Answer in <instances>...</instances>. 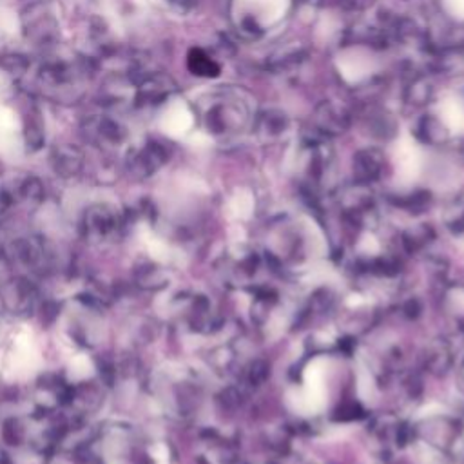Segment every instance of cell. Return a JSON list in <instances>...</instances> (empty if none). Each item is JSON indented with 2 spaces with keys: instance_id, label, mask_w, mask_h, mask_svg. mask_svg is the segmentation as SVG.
Returning a JSON list of instances; mask_svg holds the SVG:
<instances>
[{
  "instance_id": "9c48e42d",
  "label": "cell",
  "mask_w": 464,
  "mask_h": 464,
  "mask_svg": "<svg viewBox=\"0 0 464 464\" xmlns=\"http://www.w3.org/2000/svg\"><path fill=\"white\" fill-rule=\"evenodd\" d=\"M367 129L372 137L379 140H390L397 133V120L392 112L381 107H374L365 116Z\"/></svg>"
},
{
  "instance_id": "8fae6325",
  "label": "cell",
  "mask_w": 464,
  "mask_h": 464,
  "mask_svg": "<svg viewBox=\"0 0 464 464\" xmlns=\"http://www.w3.org/2000/svg\"><path fill=\"white\" fill-rule=\"evenodd\" d=\"M187 68L193 75L202 79H216L221 73L220 64L202 47H193L187 54Z\"/></svg>"
},
{
  "instance_id": "4fadbf2b",
  "label": "cell",
  "mask_w": 464,
  "mask_h": 464,
  "mask_svg": "<svg viewBox=\"0 0 464 464\" xmlns=\"http://www.w3.org/2000/svg\"><path fill=\"white\" fill-rule=\"evenodd\" d=\"M307 58V49L302 46H293L274 53L269 61V68L274 71H286L300 66Z\"/></svg>"
},
{
  "instance_id": "2e32d148",
  "label": "cell",
  "mask_w": 464,
  "mask_h": 464,
  "mask_svg": "<svg viewBox=\"0 0 464 464\" xmlns=\"http://www.w3.org/2000/svg\"><path fill=\"white\" fill-rule=\"evenodd\" d=\"M307 4H311V6H319L321 4V0H305Z\"/></svg>"
},
{
  "instance_id": "52a82bcc",
  "label": "cell",
  "mask_w": 464,
  "mask_h": 464,
  "mask_svg": "<svg viewBox=\"0 0 464 464\" xmlns=\"http://www.w3.org/2000/svg\"><path fill=\"white\" fill-rule=\"evenodd\" d=\"M86 135L100 145H119L126 140V128L111 116H93L86 120Z\"/></svg>"
},
{
  "instance_id": "ba28073f",
  "label": "cell",
  "mask_w": 464,
  "mask_h": 464,
  "mask_svg": "<svg viewBox=\"0 0 464 464\" xmlns=\"http://www.w3.org/2000/svg\"><path fill=\"white\" fill-rule=\"evenodd\" d=\"M383 163H385V158L379 149H374V147L361 149L354 156V177L361 184L374 182L379 178V174L383 170Z\"/></svg>"
},
{
  "instance_id": "5b68a950",
  "label": "cell",
  "mask_w": 464,
  "mask_h": 464,
  "mask_svg": "<svg viewBox=\"0 0 464 464\" xmlns=\"http://www.w3.org/2000/svg\"><path fill=\"white\" fill-rule=\"evenodd\" d=\"M174 91H177V84H174L167 75L162 73L144 75L137 84L135 104L140 107H154L163 104Z\"/></svg>"
},
{
  "instance_id": "3957f363",
  "label": "cell",
  "mask_w": 464,
  "mask_h": 464,
  "mask_svg": "<svg viewBox=\"0 0 464 464\" xmlns=\"http://www.w3.org/2000/svg\"><path fill=\"white\" fill-rule=\"evenodd\" d=\"M312 124H314L316 133L325 138L343 135L352 124V112L343 104L325 100L316 107L314 116H312Z\"/></svg>"
},
{
  "instance_id": "7c38bea8",
  "label": "cell",
  "mask_w": 464,
  "mask_h": 464,
  "mask_svg": "<svg viewBox=\"0 0 464 464\" xmlns=\"http://www.w3.org/2000/svg\"><path fill=\"white\" fill-rule=\"evenodd\" d=\"M165 158H167L165 147L162 144L151 140L135 153L133 160H135L137 167H140L144 172H153L165 162Z\"/></svg>"
},
{
  "instance_id": "9a60e30c",
  "label": "cell",
  "mask_w": 464,
  "mask_h": 464,
  "mask_svg": "<svg viewBox=\"0 0 464 464\" xmlns=\"http://www.w3.org/2000/svg\"><path fill=\"white\" fill-rule=\"evenodd\" d=\"M163 3L169 6V10H172L174 13H178V15H189V13H193L196 8H198V4H200V0H163Z\"/></svg>"
},
{
  "instance_id": "30bf717a",
  "label": "cell",
  "mask_w": 464,
  "mask_h": 464,
  "mask_svg": "<svg viewBox=\"0 0 464 464\" xmlns=\"http://www.w3.org/2000/svg\"><path fill=\"white\" fill-rule=\"evenodd\" d=\"M418 140H421L423 144H430V145H441L448 140V129L444 128V124L437 119L435 114H425L418 120L416 129H414Z\"/></svg>"
},
{
  "instance_id": "6da1fadb",
  "label": "cell",
  "mask_w": 464,
  "mask_h": 464,
  "mask_svg": "<svg viewBox=\"0 0 464 464\" xmlns=\"http://www.w3.org/2000/svg\"><path fill=\"white\" fill-rule=\"evenodd\" d=\"M196 112L203 129L216 138L235 137L254 124L256 119L251 96L235 87H218L205 93L196 104Z\"/></svg>"
},
{
  "instance_id": "277c9868",
  "label": "cell",
  "mask_w": 464,
  "mask_h": 464,
  "mask_svg": "<svg viewBox=\"0 0 464 464\" xmlns=\"http://www.w3.org/2000/svg\"><path fill=\"white\" fill-rule=\"evenodd\" d=\"M26 37L40 47H51L58 40V22L46 6H33L24 17Z\"/></svg>"
},
{
  "instance_id": "7a4b0ae2",
  "label": "cell",
  "mask_w": 464,
  "mask_h": 464,
  "mask_svg": "<svg viewBox=\"0 0 464 464\" xmlns=\"http://www.w3.org/2000/svg\"><path fill=\"white\" fill-rule=\"evenodd\" d=\"M42 89L51 96H64L73 93L82 79V70L68 61H49L38 70L37 75Z\"/></svg>"
},
{
  "instance_id": "5bb4252c",
  "label": "cell",
  "mask_w": 464,
  "mask_h": 464,
  "mask_svg": "<svg viewBox=\"0 0 464 464\" xmlns=\"http://www.w3.org/2000/svg\"><path fill=\"white\" fill-rule=\"evenodd\" d=\"M432 93H434V87L425 75H414L409 80V84H406V89H404L406 100H409V104H414V105L427 104L432 98Z\"/></svg>"
},
{
  "instance_id": "8992f818",
  "label": "cell",
  "mask_w": 464,
  "mask_h": 464,
  "mask_svg": "<svg viewBox=\"0 0 464 464\" xmlns=\"http://www.w3.org/2000/svg\"><path fill=\"white\" fill-rule=\"evenodd\" d=\"M290 116L279 107H267L254 119V131L261 142L274 144L285 138L290 131Z\"/></svg>"
}]
</instances>
